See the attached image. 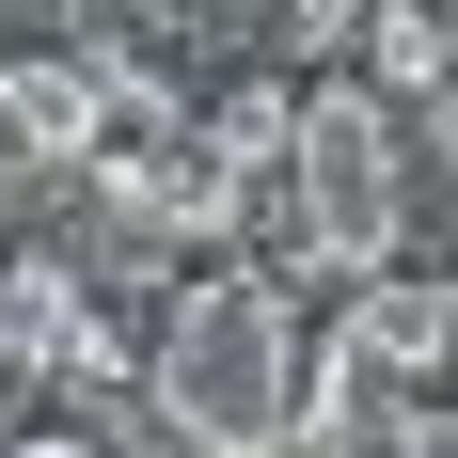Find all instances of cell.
<instances>
[{"instance_id": "cell-1", "label": "cell", "mask_w": 458, "mask_h": 458, "mask_svg": "<svg viewBox=\"0 0 458 458\" xmlns=\"http://www.w3.org/2000/svg\"><path fill=\"white\" fill-rule=\"evenodd\" d=\"M174 411L206 427V443H269V411H284V332H269V301H190V332H174Z\"/></svg>"}, {"instance_id": "cell-2", "label": "cell", "mask_w": 458, "mask_h": 458, "mask_svg": "<svg viewBox=\"0 0 458 458\" xmlns=\"http://www.w3.org/2000/svg\"><path fill=\"white\" fill-rule=\"evenodd\" d=\"M301 174H317V237H332V253H364V237L395 222V142H379L348 95H332L317 127H301Z\"/></svg>"}]
</instances>
